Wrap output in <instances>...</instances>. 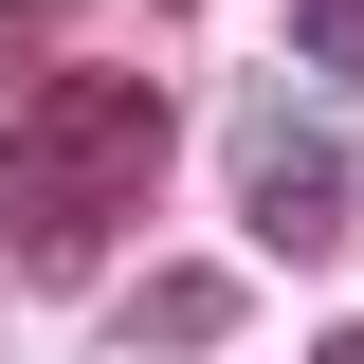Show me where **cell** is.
Instances as JSON below:
<instances>
[{
  "label": "cell",
  "instance_id": "1",
  "mask_svg": "<svg viewBox=\"0 0 364 364\" xmlns=\"http://www.w3.org/2000/svg\"><path fill=\"white\" fill-rule=\"evenodd\" d=\"M146 182H164V91L146 73H73V91L18 109V146H0V237L37 273H73V255H109V219H128Z\"/></svg>",
  "mask_w": 364,
  "mask_h": 364
},
{
  "label": "cell",
  "instance_id": "2",
  "mask_svg": "<svg viewBox=\"0 0 364 364\" xmlns=\"http://www.w3.org/2000/svg\"><path fill=\"white\" fill-rule=\"evenodd\" d=\"M237 219L273 237V255H328V237H346V146L310 128V109H237Z\"/></svg>",
  "mask_w": 364,
  "mask_h": 364
},
{
  "label": "cell",
  "instance_id": "3",
  "mask_svg": "<svg viewBox=\"0 0 364 364\" xmlns=\"http://www.w3.org/2000/svg\"><path fill=\"white\" fill-rule=\"evenodd\" d=\"M219 328H237V273H200V255H182V273H146V291H128V346H164V364H200Z\"/></svg>",
  "mask_w": 364,
  "mask_h": 364
},
{
  "label": "cell",
  "instance_id": "4",
  "mask_svg": "<svg viewBox=\"0 0 364 364\" xmlns=\"http://www.w3.org/2000/svg\"><path fill=\"white\" fill-rule=\"evenodd\" d=\"M291 55H310V73H346V91H364V0H291Z\"/></svg>",
  "mask_w": 364,
  "mask_h": 364
},
{
  "label": "cell",
  "instance_id": "5",
  "mask_svg": "<svg viewBox=\"0 0 364 364\" xmlns=\"http://www.w3.org/2000/svg\"><path fill=\"white\" fill-rule=\"evenodd\" d=\"M18 73H37V0H0V91H18Z\"/></svg>",
  "mask_w": 364,
  "mask_h": 364
},
{
  "label": "cell",
  "instance_id": "6",
  "mask_svg": "<svg viewBox=\"0 0 364 364\" xmlns=\"http://www.w3.org/2000/svg\"><path fill=\"white\" fill-rule=\"evenodd\" d=\"M328 364H364V328H328Z\"/></svg>",
  "mask_w": 364,
  "mask_h": 364
}]
</instances>
